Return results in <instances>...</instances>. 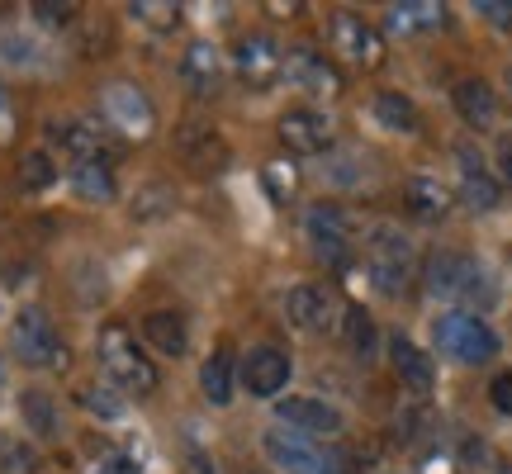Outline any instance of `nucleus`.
<instances>
[{
  "label": "nucleus",
  "mask_w": 512,
  "mask_h": 474,
  "mask_svg": "<svg viewBox=\"0 0 512 474\" xmlns=\"http://www.w3.org/2000/svg\"><path fill=\"white\" fill-rule=\"evenodd\" d=\"M95 351H100V365H105V375H110V384L119 394H138L143 399V394L157 389V365L138 351V342H133V332L124 323H105Z\"/></svg>",
  "instance_id": "1"
},
{
  "label": "nucleus",
  "mask_w": 512,
  "mask_h": 474,
  "mask_svg": "<svg viewBox=\"0 0 512 474\" xmlns=\"http://www.w3.org/2000/svg\"><path fill=\"white\" fill-rule=\"evenodd\" d=\"M366 271L380 294H403L413 280V242L394 223H375L366 233Z\"/></svg>",
  "instance_id": "2"
},
{
  "label": "nucleus",
  "mask_w": 512,
  "mask_h": 474,
  "mask_svg": "<svg viewBox=\"0 0 512 474\" xmlns=\"http://www.w3.org/2000/svg\"><path fill=\"white\" fill-rule=\"evenodd\" d=\"M261 451L280 474H351L347 451L318 446V441L294 437V432H266Z\"/></svg>",
  "instance_id": "3"
},
{
  "label": "nucleus",
  "mask_w": 512,
  "mask_h": 474,
  "mask_svg": "<svg viewBox=\"0 0 512 474\" xmlns=\"http://www.w3.org/2000/svg\"><path fill=\"white\" fill-rule=\"evenodd\" d=\"M427 290L437 299H460V304H494V285L484 266L460 252H437L427 261Z\"/></svg>",
  "instance_id": "4"
},
{
  "label": "nucleus",
  "mask_w": 512,
  "mask_h": 474,
  "mask_svg": "<svg viewBox=\"0 0 512 474\" xmlns=\"http://www.w3.org/2000/svg\"><path fill=\"white\" fill-rule=\"evenodd\" d=\"M432 337H437L441 356H451V361H460V365H484L489 356H498L494 328H489L484 318H475V313H441Z\"/></svg>",
  "instance_id": "5"
},
{
  "label": "nucleus",
  "mask_w": 512,
  "mask_h": 474,
  "mask_svg": "<svg viewBox=\"0 0 512 474\" xmlns=\"http://www.w3.org/2000/svg\"><path fill=\"white\" fill-rule=\"evenodd\" d=\"M10 347H15L19 361L34 365V370H62V365H67V347H62L53 318H48L43 309H19L15 313Z\"/></svg>",
  "instance_id": "6"
},
{
  "label": "nucleus",
  "mask_w": 512,
  "mask_h": 474,
  "mask_svg": "<svg viewBox=\"0 0 512 474\" xmlns=\"http://www.w3.org/2000/svg\"><path fill=\"white\" fill-rule=\"evenodd\" d=\"M304 233L313 242V256L318 261H328V266H347L351 252H356V233H351V219L342 209H332V204H318L304 223Z\"/></svg>",
  "instance_id": "7"
},
{
  "label": "nucleus",
  "mask_w": 512,
  "mask_h": 474,
  "mask_svg": "<svg viewBox=\"0 0 512 474\" xmlns=\"http://www.w3.org/2000/svg\"><path fill=\"white\" fill-rule=\"evenodd\" d=\"M100 110H105L110 128H119V133H128V138H147V133H152V119H157V114H152V100H147L138 86H128V81L105 86Z\"/></svg>",
  "instance_id": "8"
},
{
  "label": "nucleus",
  "mask_w": 512,
  "mask_h": 474,
  "mask_svg": "<svg viewBox=\"0 0 512 474\" xmlns=\"http://www.w3.org/2000/svg\"><path fill=\"white\" fill-rule=\"evenodd\" d=\"M275 422H280V427H290L294 437H309V441L342 432V418L332 413L328 403L304 399V394H294V399H280V403H275Z\"/></svg>",
  "instance_id": "9"
},
{
  "label": "nucleus",
  "mask_w": 512,
  "mask_h": 474,
  "mask_svg": "<svg viewBox=\"0 0 512 474\" xmlns=\"http://www.w3.org/2000/svg\"><path fill=\"white\" fill-rule=\"evenodd\" d=\"M233 67H238V76L252 86V91H266V86H275V81H280L285 53H280L266 34H247L238 43V53H233Z\"/></svg>",
  "instance_id": "10"
},
{
  "label": "nucleus",
  "mask_w": 512,
  "mask_h": 474,
  "mask_svg": "<svg viewBox=\"0 0 512 474\" xmlns=\"http://www.w3.org/2000/svg\"><path fill=\"white\" fill-rule=\"evenodd\" d=\"M280 76L290 81L294 91H309V95H337V91H342V76H337V67H332L328 57L309 53V48H290V53H285Z\"/></svg>",
  "instance_id": "11"
},
{
  "label": "nucleus",
  "mask_w": 512,
  "mask_h": 474,
  "mask_svg": "<svg viewBox=\"0 0 512 474\" xmlns=\"http://www.w3.org/2000/svg\"><path fill=\"white\" fill-rule=\"evenodd\" d=\"M242 384H247V394H256V399L280 394V389L290 384V356L275 347H256L252 356L242 361Z\"/></svg>",
  "instance_id": "12"
},
{
  "label": "nucleus",
  "mask_w": 512,
  "mask_h": 474,
  "mask_svg": "<svg viewBox=\"0 0 512 474\" xmlns=\"http://www.w3.org/2000/svg\"><path fill=\"white\" fill-rule=\"evenodd\" d=\"M280 138H285L290 152L313 157V152H323L332 143V124H328V114H318V110H290L280 119Z\"/></svg>",
  "instance_id": "13"
},
{
  "label": "nucleus",
  "mask_w": 512,
  "mask_h": 474,
  "mask_svg": "<svg viewBox=\"0 0 512 474\" xmlns=\"http://www.w3.org/2000/svg\"><path fill=\"white\" fill-rule=\"evenodd\" d=\"M176 152H181L195 171H219V166L228 162V143H223L209 124H185L181 133H176Z\"/></svg>",
  "instance_id": "14"
},
{
  "label": "nucleus",
  "mask_w": 512,
  "mask_h": 474,
  "mask_svg": "<svg viewBox=\"0 0 512 474\" xmlns=\"http://www.w3.org/2000/svg\"><path fill=\"white\" fill-rule=\"evenodd\" d=\"M389 356H394V375L403 380V389H413V394H432L437 370H432V356H427V351H418L408 337H394V342H389Z\"/></svg>",
  "instance_id": "15"
},
{
  "label": "nucleus",
  "mask_w": 512,
  "mask_h": 474,
  "mask_svg": "<svg viewBox=\"0 0 512 474\" xmlns=\"http://www.w3.org/2000/svg\"><path fill=\"white\" fill-rule=\"evenodd\" d=\"M285 318H290L299 332H323L332 323L328 290H318V285H299V290H290V299H285Z\"/></svg>",
  "instance_id": "16"
},
{
  "label": "nucleus",
  "mask_w": 512,
  "mask_h": 474,
  "mask_svg": "<svg viewBox=\"0 0 512 474\" xmlns=\"http://www.w3.org/2000/svg\"><path fill=\"white\" fill-rule=\"evenodd\" d=\"M337 48H342L356 67H380V53H384L380 34L356 15H337Z\"/></svg>",
  "instance_id": "17"
},
{
  "label": "nucleus",
  "mask_w": 512,
  "mask_h": 474,
  "mask_svg": "<svg viewBox=\"0 0 512 474\" xmlns=\"http://www.w3.org/2000/svg\"><path fill=\"white\" fill-rule=\"evenodd\" d=\"M181 81L195 95H214V91H219V81H223V57H219V48L195 43V48L181 57Z\"/></svg>",
  "instance_id": "18"
},
{
  "label": "nucleus",
  "mask_w": 512,
  "mask_h": 474,
  "mask_svg": "<svg viewBox=\"0 0 512 474\" xmlns=\"http://www.w3.org/2000/svg\"><path fill=\"white\" fill-rule=\"evenodd\" d=\"M53 138L72 152L76 162H110V138H105V128L72 119V124H57Z\"/></svg>",
  "instance_id": "19"
},
{
  "label": "nucleus",
  "mask_w": 512,
  "mask_h": 474,
  "mask_svg": "<svg viewBox=\"0 0 512 474\" xmlns=\"http://www.w3.org/2000/svg\"><path fill=\"white\" fill-rule=\"evenodd\" d=\"M19 418H24V427H29L38 441L62 437V413H57L53 394H43V389H24V394H19Z\"/></svg>",
  "instance_id": "20"
},
{
  "label": "nucleus",
  "mask_w": 512,
  "mask_h": 474,
  "mask_svg": "<svg viewBox=\"0 0 512 474\" xmlns=\"http://www.w3.org/2000/svg\"><path fill=\"white\" fill-rule=\"evenodd\" d=\"M143 337L162 351V356H185V347H190V328H185L181 313H171V309L147 313V318H143Z\"/></svg>",
  "instance_id": "21"
},
{
  "label": "nucleus",
  "mask_w": 512,
  "mask_h": 474,
  "mask_svg": "<svg viewBox=\"0 0 512 474\" xmlns=\"http://www.w3.org/2000/svg\"><path fill=\"white\" fill-rule=\"evenodd\" d=\"M460 162H465V171H460V200L470 204V209H494L498 204V185L494 176H484V166L475 162V147H460Z\"/></svg>",
  "instance_id": "22"
},
{
  "label": "nucleus",
  "mask_w": 512,
  "mask_h": 474,
  "mask_svg": "<svg viewBox=\"0 0 512 474\" xmlns=\"http://www.w3.org/2000/svg\"><path fill=\"white\" fill-rule=\"evenodd\" d=\"M451 95H456V110H460V119H465V124H475V128H489V124H494L498 95L489 91L484 81H475V76H470V81H460Z\"/></svg>",
  "instance_id": "23"
},
{
  "label": "nucleus",
  "mask_w": 512,
  "mask_h": 474,
  "mask_svg": "<svg viewBox=\"0 0 512 474\" xmlns=\"http://www.w3.org/2000/svg\"><path fill=\"white\" fill-rule=\"evenodd\" d=\"M72 190L81 200L105 204L114 200V171L110 162H72Z\"/></svg>",
  "instance_id": "24"
},
{
  "label": "nucleus",
  "mask_w": 512,
  "mask_h": 474,
  "mask_svg": "<svg viewBox=\"0 0 512 474\" xmlns=\"http://www.w3.org/2000/svg\"><path fill=\"white\" fill-rule=\"evenodd\" d=\"M375 119L389 133H418V105L399 91H380L375 95Z\"/></svg>",
  "instance_id": "25"
},
{
  "label": "nucleus",
  "mask_w": 512,
  "mask_h": 474,
  "mask_svg": "<svg viewBox=\"0 0 512 474\" xmlns=\"http://www.w3.org/2000/svg\"><path fill=\"white\" fill-rule=\"evenodd\" d=\"M200 389H204V399L214 403V408L233 403V356H228V351H214V356L204 361Z\"/></svg>",
  "instance_id": "26"
},
{
  "label": "nucleus",
  "mask_w": 512,
  "mask_h": 474,
  "mask_svg": "<svg viewBox=\"0 0 512 474\" xmlns=\"http://www.w3.org/2000/svg\"><path fill=\"white\" fill-rule=\"evenodd\" d=\"M446 10L432 5V0H403L389 10V29H399V34H418V29H437Z\"/></svg>",
  "instance_id": "27"
},
{
  "label": "nucleus",
  "mask_w": 512,
  "mask_h": 474,
  "mask_svg": "<svg viewBox=\"0 0 512 474\" xmlns=\"http://www.w3.org/2000/svg\"><path fill=\"white\" fill-rule=\"evenodd\" d=\"M403 195L413 204V214H422V219H441L446 204H451V195L441 190V181H427V176H413V181L403 185Z\"/></svg>",
  "instance_id": "28"
},
{
  "label": "nucleus",
  "mask_w": 512,
  "mask_h": 474,
  "mask_svg": "<svg viewBox=\"0 0 512 474\" xmlns=\"http://www.w3.org/2000/svg\"><path fill=\"white\" fill-rule=\"evenodd\" d=\"M76 399H81V408H86V413H95V418H105V422L124 418V408H128L124 394H119L114 384H86Z\"/></svg>",
  "instance_id": "29"
},
{
  "label": "nucleus",
  "mask_w": 512,
  "mask_h": 474,
  "mask_svg": "<svg viewBox=\"0 0 512 474\" xmlns=\"http://www.w3.org/2000/svg\"><path fill=\"white\" fill-rule=\"evenodd\" d=\"M38 451L15 432H0V474H34Z\"/></svg>",
  "instance_id": "30"
},
{
  "label": "nucleus",
  "mask_w": 512,
  "mask_h": 474,
  "mask_svg": "<svg viewBox=\"0 0 512 474\" xmlns=\"http://www.w3.org/2000/svg\"><path fill=\"white\" fill-rule=\"evenodd\" d=\"M171 204H176V190L171 185H162V181H152V185H143L138 195H133V219H162V214H171Z\"/></svg>",
  "instance_id": "31"
},
{
  "label": "nucleus",
  "mask_w": 512,
  "mask_h": 474,
  "mask_svg": "<svg viewBox=\"0 0 512 474\" xmlns=\"http://www.w3.org/2000/svg\"><path fill=\"white\" fill-rule=\"evenodd\" d=\"M57 181V166L48 152H24V162H19V185L29 190V195H38V190H48V185Z\"/></svg>",
  "instance_id": "32"
},
{
  "label": "nucleus",
  "mask_w": 512,
  "mask_h": 474,
  "mask_svg": "<svg viewBox=\"0 0 512 474\" xmlns=\"http://www.w3.org/2000/svg\"><path fill=\"white\" fill-rule=\"evenodd\" d=\"M347 342H351V351H356L361 361L375 356V323H370L366 309H347Z\"/></svg>",
  "instance_id": "33"
},
{
  "label": "nucleus",
  "mask_w": 512,
  "mask_h": 474,
  "mask_svg": "<svg viewBox=\"0 0 512 474\" xmlns=\"http://www.w3.org/2000/svg\"><path fill=\"white\" fill-rule=\"evenodd\" d=\"M128 15L152 24V29H176V24H181V5H166V0L162 5H157V0H133Z\"/></svg>",
  "instance_id": "34"
},
{
  "label": "nucleus",
  "mask_w": 512,
  "mask_h": 474,
  "mask_svg": "<svg viewBox=\"0 0 512 474\" xmlns=\"http://www.w3.org/2000/svg\"><path fill=\"white\" fill-rule=\"evenodd\" d=\"M29 15H34L38 24H48V29H67V24H76L81 10L67 5V0H62V5H57V0H38V5H29Z\"/></svg>",
  "instance_id": "35"
},
{
  "label": "nucleus",
  "mask_w": 512,
  "mask_h": 474,
  "mask_svg": "<svg viewBox=\"0 0 512 474\" xmlns=\"http://www.w3.org/2000/svg\"><path fill=\"white\" fill-rule=\"evenodd\" d=\"M110 43V24L105 19H86V38H81V53L86 57H105L100 48Z\"/></svg>",
  "instance_id": "36"
},
{
  "label": "nucleus",
  "mask_w": 512,
  "mask_h": 474,
  "mask_svg": "<svg viewBox=\"0 0 512 474\" xmlns=\"http://www.w3.org/2000/svg\"><path fill=\"white\" fill-rule=\"evenodd\" d=\"M475 15H484L498 29H512V0H475Z\"/></svg>",
  "instance_id": "37"
},
{
  "label": "nucleus",
  "mask_w": 512,
  "mask_h": 474,
  "mask_svg": "<svg viewBox=\"0 0 512 474\" xmlns=\"http://www.w3.org/2000/svg\"><path fill=\"white\" fill-rule=\"evenodd\" d=\"M489 399H494L498 413H508L512 418V375H498V380L489 384Z\"/></svg>",
  "instance_id": "38"
},
{
  "label": "nucleus",
  "mask_w": 512,
  "mask_h": 474,
  "mask_svg": "<svg viewBox=\"0 0 512 474\" xmlns=\"http://www.w3.org/2000/svg\"><path fill=\"white\" fill-rule=\"evenodd\" d=\"M95 474H138V465H133V460H124V456H114V460H105Z\"/></svg>",
  "instance_id": "39"
},
{
  "label": "nucleus",
  "mask_w": 512,
  "mask_h": 474,
  "mask_svg": "<svg viewBox=\"0 0 512 474\" xmlns=\"http://www.w3.org/2000/svg\"><path fill=\"white\" fill-rule=\"evenodd\" d=\"M498 166H503V176L512 181V138H503V143H498Z\"/></svg>",
  "instance_id": "40"
}]
</instances>
